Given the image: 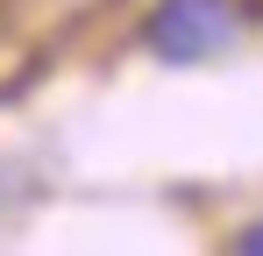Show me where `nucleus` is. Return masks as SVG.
I'll list each match as a JSON object with an SVG mask.
<instances>
[{
  "label": "nucleus",
  "instance_id": "1",
  "mask_svg": "<svg viewBox=\"0 0 263 256\" xmlns=\"http://www.w3.org/2000/svg\"><path fill=\"white\" fill-rule=\"evenodd\" d=\"M142 43L164 64H206L235 43V7L228 0H164L142 22Z\"/></svg>",
  "mask_w": 263,
  "mask_h": 256
},
{
  "label": "nucleus",
  "instance_id": "2",
  "mask_svg": "<svg viewBox=\"0 0 263 256\" xmlns=\"http://www.w3.org/2000/svg\"><path fill=\"white\" fill-rule=\"evenodd\" d=\"M235 249H263V221H256V228H242V235H235Z\"/></svg>",
  "mask_w": 263,
  "mask_h": 256
}]
</instances>
